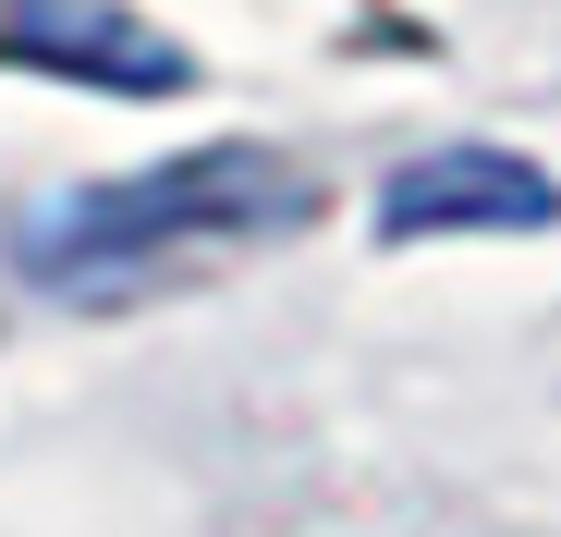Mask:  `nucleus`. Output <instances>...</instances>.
Segmentation results:
<instances>
[{"mask_svg":"<svg viewBox=\"0 0 561 537\" xmlns=\"http://www.w3.org/2000/svg\"><path fill=\"white\" fill-rule=\"evenodd\" d=\"M0 61L85 73V85H123V99H171V85L196 73L159 25H135L123 0H0Z\"/></svg>","mask_w":561,"mask_h":537,"instance_id":"obj_3","label":"nucleus"},{"mask_svg":"<svg viewBox=\"0 0 561 537\" xmlns=\"http://www.w3.org/2000/svg\"><path fill=\"white\" fill-rule=\"evenodd\" d=\"M561 184L513 147H427L379 184V244H427V232H549Z\"/></svg>","mask_w":561,"mask_h":537,"instance_id":"obj_2","label":"nucleus"},{"mask_svg":"<svg viewBox=\"0 0 561 537\" xmlns=\"http://www.w3.org/2000/svg\"><path fill=\"white\" fill-rule=\"evenodd\" d=\"M318 220V184L280 147H196V159H159L135 184H73V196H37L13 208V268L73 306H111L135 282L183 256H220V244H280Z\"/></svg>","mask_w":561,"mask_h":537,"instance_id":"obj_1","label":"nucleus"}]
</instances>
